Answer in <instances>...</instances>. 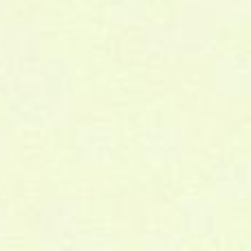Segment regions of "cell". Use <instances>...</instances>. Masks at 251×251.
Wrapping results in <instances>:
<instances>
[{"instance_id": "277c9868", "label": "cell", "mask_w": 251, "mask_h": 251, "mask_svg": "<svg viewBox=\"0 0 251 251\" xmlns=\"http://www.w3.org/2000/svg\"><path fill=\"white\" fill-rule=\"evenodd\" d=\"M216 55L229 62H247L251 53V22H223L214 38Z\"/></svg>"}, {"instance_id": "6da1fadb", "label": "cell", "mask_w": 251, "mask_h": 251, "mask_svg": "<svg viewBox=\"0 0 251 251\" xmlns=\"http://www.w3.org/2000/svg\"><path fill=\"white\" fill-rule=\"evenodd\" d=\"M113 0H42L40 29L97 31L110 20Z\"/></svg>"}, {"instance_id": "52a82bcc", "label": "cell", "mask_w": 251, "mask_h": 251, "mask_svg": "<svg viewBox=\"0 0 251 251\" xmlns=\"http://www.w3.org/2000/svg\"><path fill=\"white\" fill-rule=\"evenodd\" d=\"M4 110H7V100H4V93H0V117H4Z\"/></svg>"}, {"instance_id": "ba28073f", "label": "cell", "mask_w": 251, "mask_h": 251, "mask_svg": "<svg viewBox=\"0 0 251 251\" xmlns=\"http://www.w3.org/2000/svg\"><path fill=\"white\" fill-rule=\"evenodd\" d=\"M249 16H251V0H249ZM251 22V20H249Z\"/></svg>"}, {"instance_id": "5b68a950", "label": "cell", "mask_w": 251, "mask_h": 251, "mask_svg": "<svg viewBox=\"0 0 251 251\" xmlns=\"http://www.w3.org/2000/svg\"><path fill=\"white\" fill-rule=\"evenodd\" d=\"M42 0H0V13L2 20L16 26L38 25Z\"/></svg>"}, {"instance_id": "8992f818", "label": "cell", "mask_w": 251, "mask_h": 251, "mask_svg": "<svg viewBox=\"0 0 251 251\" xmlns=\"http://www.w3.org/2000/svg\"><path fill=\"white\" fill-rule=\"evenodd\" d=\"M146 20L154 25H174L183 16V0H143Z\"/></svg>"}, {"instance_id": "7a4b0ae2", "label": "cell", "mask_w": 251, "mask_h": 251, "mask_svg": "<svg viewBox=\"0 0 251 251\" xmlns=\"http://www.w3.org/2000/svg\"><path fill=\"white\" fill-rule=\"evenodd\" d=\"M218 69L209 57H170L165 93L190 100L203 93L216 91Z\"/></svg>"}, {"instance_id": "3957f363", "label": "cell", "mask_w": 251, "mask_h": 251, "mask_svg": "<svg viewBox=\"0 0 251 251\" xmlns=\"http://www.w3.org/2000/svg\"><path fill=\"white\" fill-rule=\"evenodd\" d=\"M100 47L115 64H134L148 55V29L141 22L108 20L100 31Z\"/></svg>"}]
</instances>
